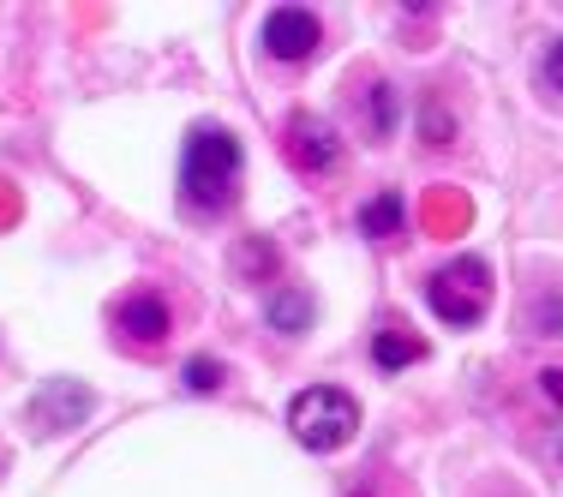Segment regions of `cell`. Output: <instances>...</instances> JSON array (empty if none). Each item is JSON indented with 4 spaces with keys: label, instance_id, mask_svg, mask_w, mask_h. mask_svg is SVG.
<instances>
[{
    "label": "cell",
    "instance_id": "5",
    "mask_svg": "<svg viewBox=\"0 0 563 497\" xmlns=\"http://www.w3.org/2000/svg\"><path fill=\"white\" fill-rule=\"evenodd\" d=\"M288 151H294V168L300 174H336L342 168V139H336V126L318 120V114H294Z\"/></svg>",
    "mask_w": 563,
    "mask_h": 497
},
{
    "label": "cell",
    "instance_id": "4",
    "mask_svg": "<svg viewBox=\"0 0 563 497\" xmlns=\"http://www.w3.org/2000/svg\"><path fill=\"white\" fill-rule=\"evenodd\" d=\"M264 48H271V60H282V66H300L318 48V12L312 7H276L271 19H264Z\"/></svg>",
    "mask_w": 563,
    "mask_h": 497
},
{
    "label": "cell",
    "instance_id": "8",
    "mask_svg": "<svg viewBox=\"0 0 563 497\" xmlns=\"http://www.w3.org/2000/svg\"><path fill=\"white\" fill-rule=\"evenodd\" d=\"M264 318H271V330H288V335H300V330L318 318V300H312L306 288H282V294H271V306H264Z\"/></svg>",
    "mask_w": 563,
    "mask_h": 497
},
{
    "label": "cell",
    "instance_id": "6",
    "mask_svg": "<svg viewBox=\"0 0 563 497\" xmlns=\"http://www.w3.org/2000/svg\"><path fill=\"white\" fill-rule=\"evenodd\" d=\"M114 324L126 330L132 342L151 347V342H163V335H168V300L156 288H132L126 300L114 306Z\"/></svg>",
    "mask_w": 563,
    "mask_h": 497
},
{
    "label": "cell",
    "instance_id": "10",
    "mask_svg": "<svg viewBox=\"0 0 563 497\" xmlns=\"http://www.w3.org/2000/svg\"><path fill=\"white\" fill-rule=\"evenodd\" d=\"M420 354H426V342H420V335H408V330H390V324H384L378 335H372V360H378L384 372H401V366H413Z\"/></svg>",
    "mask_w": 563,
    "mask_h": 497
},
{
    "label": "cell",
    "instance_id": "3",
    "mask_svg": "<svg viewBox=\"0 0 563 497\" xmlns=\"http://www.w3.org/2000/svg\"><path fill=\"white\" fill-rule=\"evenodd\" d=\"M486 300H492L486 258H450V264L432 270V281H426V306H432L444 324H455V330L479 324V318H486Z\"/></svg>",
    "mask_w": 563,
    "mask_h": 497
},
{
    "label": "cell",
    "instance_id": "14",
    "mask_svg": "<svg viewBox=\"0 0 563 497\" xmlns=\"http://www.w3.org/2000/svg\"><path fill=\"white\" fill-rule=\"evenodd\" d=\"M540 389H545V396H552L558 408H563V372H540Z\"/></svg>",
    "mask_w": 563,
    "mask_h": 497
},
{
    "label": "cell",
    "instance_id": "11",
    "mask_svg": "<svg viewBox=\"0 0 563 497\" xmlns=\"http://www.w3.org/2000/svg\"><path fill=\"white\" fill-rule=\"evenodd\" d=\"M234 270H240V276H264V270H276V246H264V240H240Z\"/></svg>",
    "mask_w": 563,
    "mask_h": 497
},
{
    "label": "cell",
    "instance_id": "13",
    "mask_svg": "<svg viewBox=\"0 0 563 497\" xmlns=\"http://www.w3.org/2000/svg\"><path fill=\"white\" fill-rule=\"evenodd\" d=\"M540 90L545 97H563V36L545 48V60H540Z\"/></svg>",
    "mask_w": 563,
    "mask_h": 497
},
{
    "label": "cell",
    "instance_id": "12",
    "mask_svg": "<svg viewBox=\"0 0 563 497\" xmlns=\"http://www.w3.org/2000/svg\"><path fill=\"white\" fill-rule=\"evenodd\" d=\"M180 378H186V389H192V396H205V389L222 384V366H217V360H186Z\"/></svg>",
    "mask_w": 563,
    "mask_h": 497
},
{
    "label": "cell",
    "instance_id": "1",
    "mask_svg": "<svg viewBox=\"0 0 563 497\" xmlns=\"http://www.w3.org/2000/svg\"><path fill=\"white\" fill-rule=\"evenodd\" d=\"M234 186H240V139L222 126H192L180 151V198L198 217H210L234 198Z\"/></svg>",
    "mask_w": 563,
    "mask_h": 497
},
{
    "label": "cell",
    "instance_id": "2",
    "mask_svg": "<svg viewBox=\"0 0 563 497\" xmlns=\"http://www.w3.org/2000/svg\"><path fill=\"white\" fill-rule=\"evenodd\" d=\"M288 432L312 455H336L342 443H354V432H360V401L336 384H312L288 401Z\"/></svg>",
    "mask_w": 563,
    "mask_h": 497
},
{
    "label": "cell",
    "instance_id": "7",
    "mask_svg": "<svg viewBox=\"0 0 563 497\" xmlns=\"http://www.w3.org/2000/svg\"><path fill=\"white\" fill-rule=\"evenodd\" d=\"M90 413V389L85 384H48L43 396H36V408H31V426L36 432H55V426H73V420H85Z\"/></svg>",
    "mask_w": 563,
    "mask_h": 497
},
{
    "label": "cell",
    "instance_id": "9",
    "mask_svg": "<svg viewBox=\"0 0 563 497\" xmlns=\"http://www.w3.org/2000/svg\"><path fill=\"white\" fill-rule=\"evenodd\" d=\"M401 222H408L401 192H378L366 210H360V234H366V240H390V234H401Z\"/></svg>",
    "mask_w": 563,
    "mask_h": 497
}]
</instances>
